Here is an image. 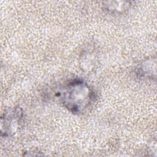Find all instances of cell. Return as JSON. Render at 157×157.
I'll use <instances>...</instances> for the list:
<instances>
[{
	"label": "cell",
	"mask_w": 157,
	"mask_h": 157,
	"mask_svg": "<svg viewBox=\"0 0 157 157\" xmlns=\"http://www.w3.org/2000/svg\"><path fill=\"white\" fill-rule=\"evenodd\" d=\"M57 93L63 106L71 112L77 114L83 113L95 98L92 88L79 78L66 82Z\"/></svg>",
	"instance_id": "1"
},
{
	"label": "cell",
	"mask_w": 157,
	"mask_h": 157,
	"mask_svg": "<svg viewBox=\"0 0 157 157\" xmlns=\"http://www.w3.org/2000/svg\"><path fill=\"white\" fill-rule=\"evenodd\" d=\"M107 4L104 5L105 9L112 12H123L128 9L131 6V4H129V2L127 1H121L120 4H118L119 2L118 1H116V4H114L113 2H107Z\"/></svg>",
	"instance_id": "4"
},
{
	"label": "cell",
	"mask_w": 157,
	"mask_h": 157,
	"mask_svg": "<svg viewBox=\"0 0 157 157\" xmlns=\"http://www.w3.org/2000/svg\"><path fill=\"white\" fill-rule=\"evenodd\" d=\"M23 116V112L19 107L7 110L1 117V136L8 137L16 132Z\"/></svg>",
	"instance_id": "2"
},
{
	"label": "cell",
	"mask_w": 157,
	"mask_h": 157,
	"mask_svg": "<svg viewBox=\"0 0 157 157\" xmlns=\"http://www.w3.org/2000/svg\"><path fill=\"white\" fill-rule=\"evenodd\" d=\"M154 64H155V59L154 61L151 59L145 61L138 67L137 74L141 77L152 78L153 75H155V72H153V70L155 71V66L153 67Z\"/></svg>",
	"instance_id": "3"
}]
</instances>
